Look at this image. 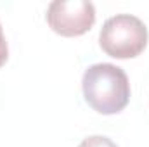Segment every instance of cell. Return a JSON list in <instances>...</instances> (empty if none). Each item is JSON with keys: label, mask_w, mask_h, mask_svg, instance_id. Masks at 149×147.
Wrapping results in <instances>:
<instances>
[{"label": "cell", "mask_w": 149, "mask_h": 147, "mask_svg": "<svg viewBox=\"0 0 149 147\" xmlns=\"http://www.w3.org/2000/svg\"><path fill=\"white\" fill-rule=\"evenodd\" d=\"M85 102L99 114H116L130 101L127 73L109 62H99L85 69L81 80Z\"/></svg>", "instance_id": "6da1fadb"}, {"label": "cell", "mask_w": 149, "mask_h": 147, "mask_svg": "<svg viewBox=\"0 0 149 147\" xmlns=\"http://www.w3.org/2000/svg\"><path fill=\"white\" fill-rule=\"evenodd\" d=\"M146 24L132 14H116L109 17L99 33L101 49L114 59H134L148 45Z\"/></svg>", "instance_id": "7a4b0ae2"}, {"label": "cell", "mask_w": 149, "mask_h": 147, "mask_svg": "<svg viewBox=\"0 0 149 147\" xmlns=\"http://www.w3.org/2000/svg\"><path fill=\"white\" fill-rule=\"evenodd\" d=\"M47 23L61 37H81L95 23V7L88 0H54L47 9Z\"/></svg>", "instance_id": "3957f363"}, {"label": "cell", "mask_w": 149, "mask_h": 147, "mask_svg": "<svg viewBox=\"0 0 149 147\" xmlns=\"http://www.w3.org/2000/svg\"><path fill=\"white\" fill-rule=\"evenodd\" d=\"M78 147H118L111 139L108 137H102V135H92V137H87L80 142Z\"/></svg>", "instance_id": "277c9868"}, {"label": "cell", "mask_w": 149, "mask_h": 147, "mask_svg": "<svg viewBox=\"0 0 149 147\" xmlns=\"http://www.w3.org/2000/svg\"><path fill=\"white\" fill-rule=\"evenodd\" d=\"M9 59V47H7V42L3 37V30H2V24H0V68L7 62Z\"/></svg>", "instance_id": "5b68a950"}]
</instances>
